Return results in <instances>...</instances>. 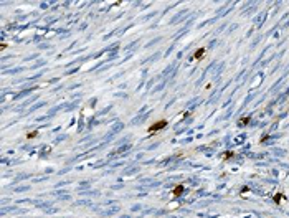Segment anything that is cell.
I'll return each instance as SVG.
<instances>
[{
	"label": "cell",
	"mask_w": 289,
	"mask_h": 218,
	"mask_svg": "<svg viewBox=\"0 0 289 218\" xmlns=\"http://www.w3.org/2000/svg\"><path fill=\"white\" fill-rule=\"evenodd\" d=\"M165 127H167V121H165V119H160V121L150 124L149 127H147V132L154 134V132H159V131H162V129H165Z\"/></svg>",
	"instance_id": "6da1fadb"
},
{
	"label": "cell",
	"mask_w": 289,
	"mask_h": 218,
	"mask_svg": "<svg viewBox=\"0 0 289 218\" xmlns=\"http://www.w3.org/2000/svg\"><path fill=\"white\" fill-rule=\"evenodd\" d=\"M183 190H185V187H183V183H179V185H175L174 190H172V193H174V197H180L183 193Z\"/></svg>",
	"instance_id": "7a4b0ae2"
},
{
	"label": "cell",
	"mask_w": 289,
	"mask_h": 218,
	"mask_svg": "<svg viewBox=\"0 0 289 218\" xmlns=\"http://www.w3.org/2000/svg\"><path fill=\"white\" fill-rule=\"evenodd\" d=\"M205 51H207V48H198V50H197L195 53H193L192 60H197V61H200V60H202V58H203Z\"/></svg>",
	"instance_id": "3957f363"
},
{
	"label": "cell",
	"mask_w": 289,
	"mask_h": 218,
	"mask_svg": "<svg viewBox=\"0 0 289 218\" xmlns=\"http://www.w3.org/2000/svg\"><path fill=\"white\" fill-rule=\"evenodd\" d=\"M251 122V116H243V117H239V121H238V124L241 126H246V124H250Z\"/></svg>",
	"instance_id": "277c9868"
},
{
	"label": "cell",
	"mask_w": 289,
	"mask_h": 218,
	"mask_svg": "<svg viewBox=\"0 0 289 218\" xmlns=\"http://www.w3.org/2000/svg\"><path fill=\"white\" fill-rule=\"evenodd\" d=\"M233 155H235V154H233L231 150H226L225 155H223V160H230V159H233Z\"/></svg>",
	"instance_id": "5b68a950"
},
{
	"label": "cell",
	"mask_w": 289,
	"mask_h": 218,
	"mask_svg": "<svg viewBox=\"0 0 289 218\" xmlns=\"http://www.w3.org/2000/svg\"><path fill=\"white\" fill-rule=\"evenodd\" d=\"M282 197H284V195H282V193H276L274 197H273V200H274L276 203H279V202H281V198H282Z\"/></svg>",
	"instance_id": "8992f818"
},
{
	"label": "cell",
	"mask_w": 289,
	"mask_h": 218,
	"mask_svg": "<svg viewBox=\"0 0 289 218\" xmlns=\"http://www.w3.org/2000/svg\"><path fill=\"white\" fill-rule=\"evenodd\" d=\"M36 136H38V131H32V132L27 134V139H33V137H36Z\"/></svg>",
	"instance_id": "52a82bcc"
}]
</instances>
